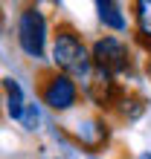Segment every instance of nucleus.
Segmentation results:
<instances>
[{
  "label": "nucleus",
  "instance_id": "obj_2",
  "mask_svg": "<svg viewBox=\"0 0 151 159\" xmlns=\"http://www.w3.org/2000/svg\"><path fill=\"white\" fill-rule=\"evenodd\" d=\"M90 61L93 67L108 72L110 78H122V75H134L137 64H134V49L128 41L116 38V35H102L93 41L90 46Z\"/></svg>",
  "mask_w": 151,
  "mask_h": 159
},
{
  "label": "nucleus",
  "instance_id": "obj_4",
  "mask_svg": "<svg viewBox=\"0 0 151 159\" xmlns=\"http://www.w3.org/2000/svg\"><path fill=\"white\" fill-rule=\"evenodd\" d=\"M17 43L29 58H44L46 49V20L35 3H26L17 15Z\"/></svg>",
  "mask_w": 151,
  "mask_h": 159
},
{
  "label": "nucleus",
  "instance_id": "obj_16",
  "mask_svg": "<svg viewBox=\"0 0 151 159\" xmlns=\"http://www.w3.org/2000/svg\"><path fill=\"white\" fill-rule=\"evenodd\" d=\"M93 159H96V156H93Z\"/></svg>",
  "mask_w": 151,
  "mask_h": 159
},
{
  "label": "nucleus",
  "instance_id": "obj_14",
  "mask_svg": "<svg viewBox=\"0 0 151 159\" xmlns=\"http://www.w3.org/2000/svg\"><path fill=\"white\" fill-rule=\"evenodd\" d=\"M139 159H151V153H139Z\"/></svg>",
  "mask_w": 151,
  "mask_h": 159
},
{
  "label": "nucleus",
  "instance_id": "obj_10",
  "mask_svg": "<svg viewBox=\"0 0 151 159\" xmlns=\"http://www.w3.org/2000/svg\"><path fill=\"white\" fill-rule=\"evenodd\" d=\"M131 15H134V38H148L151 35V0H137L131 3Z\"/></svg>",
  "mask_w": 151,
  "mask_h": 159
},
{
  "label": "nucleus",
  "instance_id": "obj_15",
  "mask_svg": "<svg viewBox=\"0 0 151 159\" xmlns=\"http://www.w3.org/2000/svg\"><path fill=\"white\" fill-rule=\"evenodd\" d=\"M0 23H3V15H0Z\"/></svg>",
  "mask_w": 151,
  "mask_h": 159
},
{
  "label": "nucleus",
  "instance_id": "obj_3",
  "mask_svg": "<svg viewBox=\"0 0 151 159\" xmlns=\"http://www.w3.org/2000/svg\"><path fill=\"white\" fill-rule=\"evenodd\" d=\"M35 93L41 98V104H46L55 113H67L79 104V87L70 75L58 72L55 67H41L35 72Z\"/></svg>",
  "mask_w": 151,
  "mask_h": 159
},
{
  "label": "nucleus",
  "instance_id": "obj_8",
  "mask_svg": "<svg viewBox=\"0 0 151 159\" xmlns=\"http://www.w3.org/2000/svg\"><path fill=\"white\" fill-rule=\"evenodd\" d=\"M96 9H99V20L108 26V29H113V32H125V15H122V6L119 3H113V0H99L96 3Z\"/></svg>",
  "mask_w": 151,
  "mask_h": 159
},
{
  "label": "nucleus",
  "instance_id": "obj_11",
  "mask_svg": "<svg viewBox=\"0 0 151 159\" xmlns=\"http://www.w3.org/2000/svg\"><path fill=\"white\" fill-rule=\"evenodd\" d=\"M21 121H23L26 130H35V125H38V110H35V104H26V107H23Z\"/></svg>",
  "mask_w": 151,
  "mask_h": 159
},
{
  "label": "nucleus",
  "instance_id": "obj_9",
  "mask_svg": "<svg viewBox=\"0 0 151 159\" xmlns=\"http://www.w3.org/2000/svg\"><path fill=\"white\" fill-rule=\"evenodd\" d=\"M0 87H3V93H6V116L9 119H21L26 104H23V93H21V87H17V81L15 78H3Z\"/></svg>",
  "mask_w": 151,
  "mask_h": 159
},
{
  "label": "nucleus",
  "instance_id": "obj_1",
  "mask_svg": "<svg viewBox=\"0 0 151 159\" xmlns=\"http://www.w3.org/2000/svg\"><path fill=\"white\" fill-rule=\"evenodd\" d=\"M52 64L58 72L70 75L73 81H87L93 72L90 46L79 32V26L67 17H55L52 26Z\"/></svg>",
  "mask_w": 151,
  "mask_h": 159
},
{
  "label": "nucleus",
  "instance_id": "obj_6",
  "mask_svg": "<svg viewBox=\"0 0 151 159\" xmlns=\"http://www.w3.org/2000/svg\"><path fill=\"white\" fill-rule=\"evenodd\" d=\"M67 133L73 136L76 145H81L87 153H93V151L108 148V142H110V121L102 113H90V116H81V121L76 127H70Z\"/></svg>",
  "mask_w": 151,
  "mask_h": 159
},
{
  "label": "nucleus",
  "instance_id": "obj_5",
  "mask_svg": "<svg viewBox=\"0 0 151 159\" xmlns=\"http://www.w3.org/2000/svg\"><path fill=\"white\" fill-rule=\"evenodd\" d=\"M84 93H87L90 104L108 116L110 110L119 104V98H122V93H125V87H122L116 78H110L108 72H102V70H96V67H93L90 78L84 81Z\"/></svg>",
  "mask_w": 151,
  "mask_h": 159
},
{
  "label": "nucleus",
  "instance_id": "obj_13",
  "mask_svg": "<svg viewBox=\"0 0 151 159\" xmlns=\"http://www.w3.org/2000/svg\"><path fill=\"white\" fill-rule=\"evenodd\" d=\"M145 75L151 78V55H148V61H145Z\"/></svg>",
  "mask_w": 151,
  "mask_h": 159
},
{
  "label": "nucleus",
  "instance_id": "obj_7",
  "mask_svg": "<svg viewBox=\"0 0 151 159\" xmlns=\"http://www.w3.org/2000/svg\"><path fill=\"white\" fill-rule=\"evenodd\" d=\"M145 107H148V101H145V96L139 90H134V87H125V93H122V98H119V104L110 110V119L116 121V125H131V121H137L139 116L145 113Z\"/></svg>",
  "mask_w": 151,
  "mask_h": 159
},
{
  "label": "nucleus",
  "instance_id": "obj_12",
  "mask_svg": "<svg viewBox=\"0 0 151 159\" xmlns=\"http://www.w3.org/2000/svg\"><path fill=\"white\" fill-rule=\"evenodd\" d=\"M134 41H137V43H139V46H143V49L151 55V35H148V38H134Z\"/></svg>",
  "mask_w": 151,
  "mask_h": 159
}]
</instances>
